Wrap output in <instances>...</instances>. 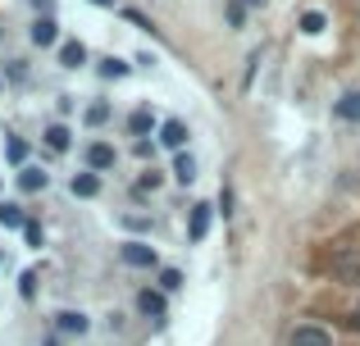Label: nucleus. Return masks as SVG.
I'll use <instances>...</instances> for the list:
<instances>
[{
  "label": "nucleus",
  "mask_w": 360,
  "mask_h": 346,
  "mask_svg": "<svg viewBox=\"0 0 360 346\" xmlns=\"http://www.w3.org/2000/svg\"><path fill=\"white\" fill-rule=\"evenodd\" d=\"M69 192L82 196V201L101 196V173H91V169H87V173H73V178H69Z\"/></svg>",
  "instance_id": "0eeeda50"
},
{
  "label": "nucleus",
  "mask_w": 360,
  "mask_h": 346,
  "mask_svg": "<svg viewBox=\"0 0 360 346\" xmlns=\"http://www.w3.org/2000/svg\"><path fill=\"white\" fill-rule=\"evenodd\" d=\"M210 219H214V205L196 201L192 214H187V237H192V241H205V232H210Z\"/></svg>",
  "instance_id": "7ed1b4c3"
},
{
  "label": "nucleus",
  "mask_w": 360,
  "mask_h": 346,
  "mask_svg": "<svg viewBox=\"0 0 360 346\" xmlns=\"http://www.w3.org/2000/svg\"><path fill=\"white\" fill-rule=\"evenodd\" d=\"M174 178H178V182H196V160H192V155H178V160H174Z\"/></svg>",
  "instance_id": "2eb2a0df"
},
{
  "label": "nucleus",
  "mask_w": 360,
  "mask_h": 346,
  "mask_svg": "<svg viewBox=\"0 0 360 346\" xmlns=\"http://www.w3.org/2000/svg\"><path fill=\"white\" fill-rule=\"evenodd\" d=\"M301 32L319 36V32H324V14H319V9H306V14H301Z\"/></svg>",
  "instance_id": "a211bd4d"
},
{
  "label": "nucleus",
  "mask_w": 360,
  "mask_h": 346,
  "mask_svg": "<svg viewBox=\"0 0 360 346\" xmlns=\"http://www.w3.org/2000/svg\"><path fill=\"white\" fill-rule=\"evenodd\" d=\"M101 78H128V64L110 55V60H101Z\"/></svg>",
  "instance_id": "412c9836"
},
{
  "label": "nucleus",
  "mask_w": 360,
  "mask_h": 346,
  "mask_svg": "<svg viewBox=\"0 0 360 346\" xmlns=\"http://www.w3.org/2000/svg\"><path fill=\"white\" fill-rule=\"evenodd\" d=\"M137 310L146 314V319L165 324V319H169V305H165V292H150V287H141V292H137Z\"/></svg>",
  "instance_id": "20e7f679"
},
{
  "label": "nucleus",
  "mask_w": 360,
  "mask_h": 346,
  "mask_svg": "<svg viewBox=\"0 0 360 346\" xmlns=\"http://www.w3.org/2000/svg\"><path fill=\"white\" fill-rule=\"evenodd\" d=\"M5 155H9V164H23L27 160V142H23V137H9V142H5Z\"/></svg>",
  "instance_id": "aec40b11"
},
{
  "label": "nucleus",
  "mask_w": 360,
  "mask_h": 346,
  "mask_svg": "<svg viewBox=\"0 0 360 346\" xmlns=\"http://www.w3.org/2000/svg\"><path fill=\"white\" fill-rule=\"evenodd\" d=\"M32 41H37V46H55V41H60V23H55L51 14H41V18L32 23Z\"/></svg>",
  "instance_id": "9d476101"
},
{
  "label": "nucleus",
  "mask_w": 360,
  "mask_h": 346,
  "mask_svg": "<svg viewBox=\"0 0 360 346\" xmlns=\"http://www.w3.org/2000/svg\"><path fill=\"white\" fill-rule=\"evenodd\" d=\"M328 274H333V283H342V287H360V251H356V246L333 251V260H328Z\"/></svg>",
  "instance_id": "f257e3e1"
},
{
  "label": "nucleus",
  "mask_w": 360,
  "mask_h": 346,
  "mask_svg": "<svg viewBox=\"0 0 360 346\" xmlns=\"http://www.w3.org/2000/svg\"><path fill=\"white\" fill-rule=\"evenodd\" d=\"M82 119H87L91 128H101V124L110 119V105H105V100H91V105H87V114H82Z\"/></svg>",
  "instance_id": "6ab92c4d"
},
{
  "label": "nucleus",
  "mask_w": 360,
  "mask_h": 346,
  "mask_svg": "<svg viewBox=\"0 0 360 346\" xmlns=\"http://www.w3.org/2000/svg\"><path fill=\"white\" fill-rule=\"evenodd\" d=\"M219 214H224V219H229V214H233V192H229V187H224V192H219Z\"/></svg>",
  "instance_id": "bb28decb"
},
{
  "label": "nucleus",
  "mask_w": 360,
  "mask_h": 346,
  "mask_svg": "<svg viewBox=\"0 0 360 346\" xmlns=\"http://www.w3.org/2000/svg\"><path fill=\"white\" fill-rule=\"evenodd\" d=\"M160 142H165L169 151H183V142H187V124H183V119H165V124H160Z\"/></svg>",
  "instance_id": "6e6552de"
},
{
  "label": "nucleus",
  "mask_w": 360,
  "mask_h": 346,
  "mask_svg": "<svg viewBox=\"0 0 360 346\" xmlns=\"http://www.w3.org/2000/svg\"><path fill=\"white\" fill-rule=\"evenodd\" d=\"M333 114L342 124H360V91H347L342 100H333Z\"/></svg>",
  "instance_id": "9b49d317"
},
{
  "label": "nucleus",
  "mask_w": 360,
  "mask_h": 346,
  "mask_svg": "<svg viewBox=\"0 0 360 346\" xmlns=\"http://www.w3.org/2000/svg\"><path fill=\"white\" fill-rule=\"evenodd\" d=\"M292 346H333V338H328L319 324H301V328L292 333Z\"/></svg>",
  "instance_id": "1a4fd4ad"
},
{
  "label": "nucleus",
  "mask_w": 360,
  "mask_h": 346,
  "mask_svg": "<svg viewBox=\"0 0 360 346\" xmlns=\"http://www.w3.org/2000/svg\"><path fill=\"white\" fill-rule=\"evenodd\" d=\"M242 14H246V5H242V0H233V5H229V23L242 27Z\"/></svg>",
  "instance_id": "a878e982"
},
{
  "label": "nucleus",
  "mask_w": 360,
  "mask_h": 346,
  "mask_svg": "<svg viewBox=\"0 0 360 346\" xmlns=\"http://www.w3.org/2000/svg\"><path fill=\"white\" fill-rule=\"evenodd\" d=\"M91 5H101V9H115V0H91Z\"/></svg>",
  "instance_id": "c756f323"
},
{
  "label": "nucleus",
  "mask_w": 360,
  "mask_h": 346,
  "mask_svg": "<svg viewBox=\"0 0 360 346\" xmlns=\"http://www.w3.org/2000/svg\"><path fill=\"white\" fill-rule=\"evenodd\" d=\"M46 146H51V151H69V128L51 124V128H46Z\"/></svg>",
  "instance_id": "dca6fc26"
},
{
  "label": "nucleus",
  "mask_w": 360,
  "mask_h": 346,
  "mask_svg": "<svg viewBox=\"0 0 360 346\" xmlns=\"http://www.w3.org/2000/svg\"><path fill=\"white\" fill-rule=\"evenodd\" d=\"M150 128H155V119H150V109H137V114L128 119V133H137V142H141V137L150 133Z\"/></svg>",
  "instance_id": "f3484780"
},
{
  "label": "nucleus",
  "mask_w": 360,
  "mask_h": 346,
  "mask_svg": "<svg viewBox=\"0 0 360 346\" xmlns=\"http://www.w3.org/2000/svg\"><path fill=\"white\" fill-rule=\"evenodd\" d=\"M46 182H51V173H46V169H32V164L18 169V187H23V192H46Z\"/></svg>",
  "instance_id": "f8f14e48"
},
{
  "label": "nucleus",
  "mask_w": 360,
  "mask_h": 346,
  "mask_svg": "<svg viewBox=\"0 0 360 346\" xmlns=\"http://www.w3.org/2000/svg\"><path fill=\"white\" fill-rule=\"evenodd\" d=\"M32 5L41 9V14H51V9H55V0H32Z\"/></svg>",
  "instance_id": "cd10ccee"
},
{
  "label": "nucleus",
  "mask_w": 360,
  "mask_h": 346,
  "mask_svg": "<svg viewBox=\"0 0 360 346\" xmlns=\"http://www.w3.org/2000/svg\"><path fill=\"white\" fill-rule=\"evenodd\" d=\"M18 292H23V296H32V292H37V269H27V274L18 278Z\"/></svg>",
  "instance_id": "393cba45"
},
{
  "label": "nucleus",
  "mask_w": 360,
  "mask_h": 346,
  "mask_svg": "<svg viewBox=\"0 0 360 346\" xmlns=\"http://www.w3.org/2000/svg\"><path fill=\"white\" fill-rule=\"evenodd\" d=\"M352 328L360 333V305H356V310H352Z\"/></svg>",
  "instance_id": "c85d7f7f"
},
{
  "label": "nucleus",
  "mask_w": 360,
  "mask_h": 346,
  "mask_svg": "<svg viewBox=\"0 0 360 346\" xmlns=\"http://www.w3.org/2000/svg\"><path fill=\"white\" fill-rule=\"evenodd\" d=\"M60 64L64 69H82V64H87V46L82 41H64L60 46Z\"/></svg>",
  "instance_id": "ddd939ff"
},
{
  "label": "nucleus",
  "mask_w": 360,
  "mask_h": 346,
  "mask_svg": "<svg viewBox=\"0 0 360 346\" xmlns=\"http://www.w3.org/2000/svg\"><path fill=\"white\" fill-rule=\"evenodd\" d=\"M183 287V274L178 269H160V292H178Z\"/></svg>",
  "instance_id": "4be33fe9"
},
{
  "label": "nucleus",
  "mask_w": 360,
  "mask_h": 346,
  "mask_svg": "<svg viewBox=\"0 0 360 346\" xmlns=\"http://www.w3.org/2000/svg\"><path fill=\"white\" fill-rule=\"evenodd\" d=\"M119 260L128 269H155L160 265V255H155V246H150V241H123V246H119Z\"/></svg>",
  "instance_id": "f03ea898"
},
{
  "label": "nucleus",
  "mask_w": 360,
  "mask_h": 346,
  "mask_svg": "<svg viewBox=\"0 0 360 346\" xmlns=\"http://www.w3.org/2000/svg\"><path fill=\"white\" fill-rule=\"evenodd\" d=\"M155 187H160V173H155V169H146V173L137 178V187H132V192H137V196H146V192H155Z\"/></svg>",
  "instance_id": "5701e85b"
},
{
  "label": "nucleus",
  "mask_w": 360,
  "mask_h": 346,
  "mask_svg": "<svg viewBox=\"0 0 360 346\" xmlns=\"http://www.w3.org/2000/svg\"><path fill=\"white\" fill-rule=\"evenodd\" d=\"M55 328H60V333H73V338H82V333L91 328V319H87L82 310H60V314H55Z\"/></svg>",
  "instance_id": "423d86ee"
},
{
  "label": "nucleus",
  "mask_w": 360,
  "mask_h": 346,
  "mask_svg": "<svg viewBox=\"0 0 360 346\" xmlns=\"http://www.w3.org/2000/svg\"><path fill=\"white\" fill-rule=\"evenodd\" d=\"M0 228H27V219H23V205H14V201H0Z\"/></svg>",
  "instance_id": "4468645a"
},
{
  "label": "nucleus",
  "mask_w": 360,
  "mask_h": 346,
  "mask_svg": "<svg viewBox=\"0 0 360 346\" xmlns=\"http://www.w3.org/2000/svg\"><path fill=\"white\" fill-rule=\"evenodd\" d=\"M115 160H119V155H115V146H110V142H91V146H87V169H91V173L115 169Z\"/></svg>",
  "instance_id": "39448f33"
},
{
  "label": "nucleus",
  "mask_w": 360,
  "mask_h": 346,
  "mask_svg": "<svg viewBox=\"0 0 360 346\" xmlns=\"http://www.w3.org/2000/svg\"><path fill=\"white\" fill-rule=\"evenodd\" d=\"M242 5H260V0H242Z\"/></svg>",
  "instance_id": "7c9ffc66"
},
{
  "label": "nucleus",
  "mask_w": 360,
  "mask_h": 346,
  "mask_svg": "<svg viewBox=\"0 0 360 346\" xmlns=\"http://www.w3.org/2000/svg\"><path fill=\"white\" fill-rule=\"evenodd\" d=\"M23 237H27V246H37V251H41V241H46V232H41V223H32V219H27V228H23Z\"/></svg>",
  "instance_id": "b1692460"
}]
</instances>
